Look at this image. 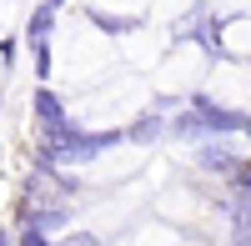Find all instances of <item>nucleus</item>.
<instances>
[{
    "label": "nucleus",
    "mask_w": 251,
    "mask_h": 246,
    "mask_svg": "<svg viewBox=\"0 0 251 246\" xmlns=\"http://www.w3.org/2000/svg\"><path fill=\"white\" fill-rule=\"evenodd\" d=\"M66 246H96V241H91V236H75V241H66Z\"/></svg>",
    "instance_id": "nucleus-3"
},
{
    "label": "nucleus",
    "mask_w": 251,
    "mask_h": 246,
    "mask_svg": "<svg viewBox=\"0 0 251 246\" xmlns=\"http://www.w3.org/2000/svg\"><path fill=\"white\" fill-rule=\"evenodd\" d=\"M236 226L251 236V201H236Z\"/></svg>",
    "instance_id": "nucleus-2"
},
{
    "label": "nucleus",
    "mask_w": 251,
    "mask_h": 246,
    "mask_svg": "<svg viewBox=\"0 0 251 246\" xmlns=\"http://www.w3.org/2000/svg\"><path fill=\"white\" fill-rule=\"evenodd\" d=\"M236 186H241V201H251V161L236 166Z\"/></svg>",
    "instance_id": "nucleus-1"
},
{
    "label": "nucleus",
    "mask_w": 251,
    "mask_h": 246,
    "mask_svg": "<svg viewBox=\"0 0 251 246\" xmlns=\"http://www.w3.org/2000/svg\"><path fill=\"white\" fill-rule=\"evenodd\" d=\"M231 246H251V236H236V241H231Z\"/></svg>",
    "instance_id": "nucleus-4"
}]
</instances>
